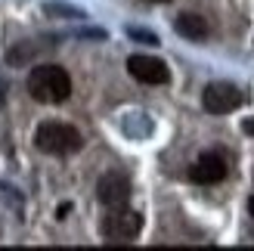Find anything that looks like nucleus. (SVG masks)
<instances>
[{"instance_id": "nucleus-12", "label": "nucleus", "mask_w": 254, "mask_h": 251, "mask_svg": "<svg viewBox=\"0 0 254 251\" xmlns=\"http://www.w3.org/2000/svg\"><path fill=\"white\" fill-rule=\"evenodd\" d=\"M149 3H171V0H149Z\"/></svg>"}, {"instance_id": "nucleus-2", "label": "nucleus", "mask_w": 254, "mask_h": 251, "mask_svg": "<svg viewBox=\"0 0 254 251\" xmlns=\"http://www.w3.org/2000/svg\"><path fill=\"white\" fill-rule=\"evenodd\" d=\"M34 146L47 155H71L84 146V136H81L78 127H71V124L44 121V124H37V130H34Z\"/></svg>"}, {"instance_id": "nucleus-8", "label": "nucleus", "mask_w": 254, "mask_h": 251, "mask_svg": "<svg viewBox=\"0 0 254 251\" xmlns=\"http://www.w3.org/2000/svg\"><path fill=\"white\" fill-rule=\"evenodd\" d=\"M177 31L189 41H205L208 37V22L195 16V12H183V16H177Z\"/></svg>"}, {"instance_id": "nucleus-7", "label": "nucleus", "mask_w": 254, "mask_h": 251, "mask_svg": "<svg viewBox=\"0 0 254 251\" xmlns=\"http://www.w3.org/2000/svg\"><path fill=\"white\" fill-rule=\"evenodd\" d=\"M96 195L106 208H121V205L130 202V183L121 174H106L96 186Z\"/></svg>"}, {"instance_id": "nucleus-9", "label": "nucleus", "mask_w": 254, "mask_h": 251, "mask_svg": "<svg viewBox=\"0 0 254 251\" xmlns=\"http://www.w3.org/2000/svg\"><path fill=\"white\" fill-rule=\"evenodd\" d=\"M130 34H133V37H143L146 44H158V41H155V34H146V31H130Z\"/></svg>"}, {"instance_id": "nucleus-10", "label": "nucleus", "mask_w": 254, "mask_h": 251, "mask_svg": "<svg viewBox=\"0 0 254 251\" xmlns=\"http://www.w3.org/2000/svg\"><path fill=\"white\" fill-rule=\"evenodd\" d=\"M248 214H251V217H254V195H251V198H248Z\"/></svg>"}, {"instance_id": "nucleus-3", "label": "nucleus", "mask_w": 254, "mask_h": 251, "mask_svg": "<svg viewBox=\"0 0 254 251\" xmlns=\"http://www.w3.org/2000/svg\"><path fill=\"white\" fill-rule=\"evenodd\" d=\"M139 230H143V217L130 211L127 205L109 208V214L103 217V236L109 242H133Z\"/></svg>"}, {"instance_id": "nucleus-11", "label": "nucleus", "mask_w": 254, "mask_h": 251, "mask_svg": "<svg viewBox=\"0 0 254 251\" xmlns=\"http://www.w3.org/2000/svg\"><path fill=\"white\" fill-rule=\"evenodd\" d=\"M245 133H254V121H245Z\"/></svg>"}, {"instance_id": "nucleus-6", "label": "nucleus", "mask_w": 254, "mask_h": 251, "mask_svg": "<svg viewBox=\"0 0 254 251\" xmlns=\"http://www.w3.org/2000/svg\"><path fill=\"white\" fill-rule=\"evenodd\" d=\"M226 177V158L217 152H205L195 158V165L189 168V180L198 186H214Z\"/></svg>"}, {"instance_id": "nucleus-1", "label": "nucleus", "mask_w": 254, "mask_h": 251, "mask_svg": "<svg viewBox=\"0 0 254 251\" xmlns=\"http://www.w3.org/2000/svg\"><path fill=\"white\" fill-rule=\"evenodd\" d=\"M28 96L37 99L44 106H56L65 103L71 96V78L62 65H34L28 71Z\"/></svg>"}, {"instance_id": "nucleus-4", "label": "nucleus", "mask_w": 254, "mask_h": 251, "mask_svg": "<svg viewBox=\"0 0 254 251\" xmlns=\"http://www.w3.org/2000/svg\"><path fill=\"white\" fill-rule=\"evenodd\" d=\"M245 103L242 90L236 84H226V81H217V84H208L205 93H201V106H205L211 115H230L239 106Z\"/></svg>"}, {"instance_id": "nucleus-5", "label": "nucleus", "mask_w": 254, "mask_h": 251, "mask_svg": "<svg viewBox=\"0 0 254 251\" xmlns=\"http://www.w3.org/2000/svg\"><path fill=\"white\" fill-rule=\"evenodd\" d=\"M127 71H130V78H136L139 84H168L171 81L168 65L155 56H130L127 59Z\"/></svg>"}]
</instances>
